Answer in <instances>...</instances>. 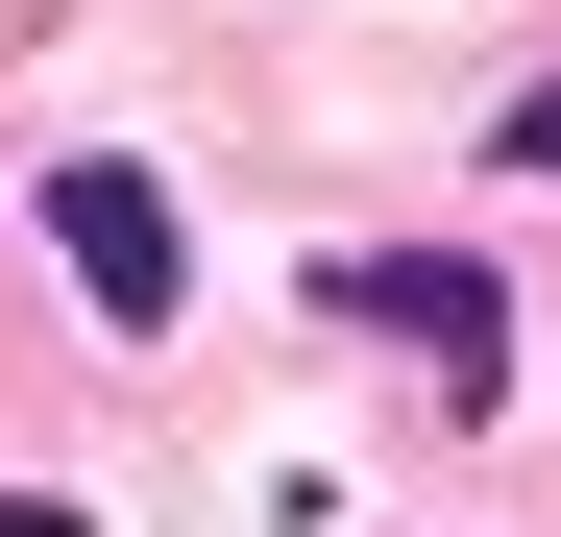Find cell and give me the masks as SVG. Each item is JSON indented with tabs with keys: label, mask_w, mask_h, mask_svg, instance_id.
<instances>
[{
	"label": "cell",
	"mask_w": 561,
	"mask_h": 537,
	"mask_svg": "<svg viewBox=\"0 0 561 537\" xmlns=\"http://www.w3.org/2000/svg\"><path fill=\"white\" fill-rule=\"evenodd\" d=\"M25 220H49V268H73V318H99V342H171V318H196V244H171V196H147L123 147H49Z\"/></svg>",
	"instance_id": "cell-1"
},
{
	"label": "cell",
	"mask_w": 561,
	"mask_h": 537,
	"mask_svg": "<svg viewBox=\"0 0 561 537\" xmlns=\"http://www.w3.org/2000/svg\"><path fill=\"white\" fill-rule=\"evenodd\" d=\"M489 147H513V171H561V73H537V99H513V123H489Z\"/></svg>",
	"instance_id": "cell-3"
},
{
	"label": "cell",
	"mask_w": 561,
	"mask_h": 537,
	"mask_svg": "<svg viewBox=\"0 0 561 537\" xmlns=\"http://www.w3.org/2000/svg\"><path fill=\"white\" fill-rule=\"evenodd\" d=\"M318 318H366V342H391V367H439V391H489V342H513V294H489L463 244H342Z\"/></svg>",
	"instance_id": "cell-2"
}]
</instances>
